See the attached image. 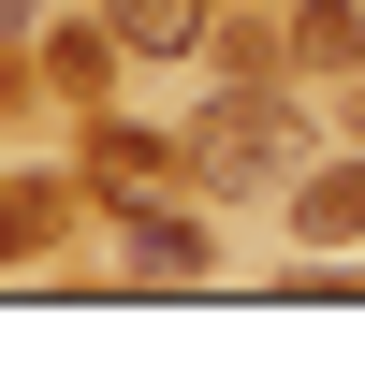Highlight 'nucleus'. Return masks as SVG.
<instances>
[{
    "mask_svg": "<svg viewBox=\"0 0 365 365\" xmlns=\"http://www.w3.org/2000/svg\"><path fill=\"white\" fill-rule=\"evenodd\" d=\"M0 29H15V0H0Z\"/></svg>",
    "mask_w": 365,
    "mask_h": 365,
    "instance_id": "6e6552de",
    "label": "nucleus"
},
{
    "mask_svg": "<svg viewBox=\"0 0 365 365\" xmlns=\"http://www.w3.org/2000/svg\"><path fill=\"white\" fill-rule=\"evenodd\" d=\"M278 205H292V234H307V249H336V234H365V161H307Z\"/></svg>",
    "mask_w": 365,
    "mask_h": 365,
    "instance_id": "20e7f679",
    "label": "nucleus"
},
{
    "mask_svg": "<svg viewBox=\"0 0 365 365\" xmlns=\"http://www.w3.org/2000/svg\"><path fill=\"white\" fill-rule=\"evenodd\" d=\"M117 234H132V263H146V278H190V263H205V234L175 220V205H146V190H117Z\"/></svg>",
    "mask_w": 365,
    "mask_h": 365,
    "instance_id": "423d86ee",
    "label": "nucleus"
},
{
    "mask_svg": "<svg viewBox=\"0 0 365 365\" xmlns=\"http://www.w3.org/2000/svg\"><path fill=\"white\" fill-rule=\"evenodd\" d=\"M44 234H58V190H0V263H29Z\"/></svg>",
    "mask_w": 365,
    "mask_h": 365,
    "instance_id": "0eeeda50",
    "label": "nucleus"
},
{
    "mask_svg": "<svg viewBox=\"0 0 365 365\" xmlns=\"http://www.w3.org/2000/svg\"><path fill=\"white\" fill-rule=\"evenodd\" d=\"M292 58H307V73H365V0H292Z\"/></svg>",
    "mask_w": 365,
    "mask_h": 365,
    "instance_id": "39448f33",
    "label": "nucleus"
},
{
    "mask_svg": "<svg viewBox=\"0 0 365 365\" xmlns=\"http://www.w3.org/2000/svg\"><path fill=\"white\" fill-rule=\"evenodd\" d=\"M117 58H205V29H220V0H103Z\"/></svg>",
    "mask_w": 365,
    "mask_h": 365,
    "instance_id": "7ed1b4c3",
    "label": "nucleus"
},
{
    "mask_svg": "<svg viewBox=\"0 0 365 365\" xmlns=\"http://www.w3.org/2000/svg\"><path fill=\"white\" fill-rule=\"evenodd\" d=\"M190 175H205L220 205L292 190V175H307V117H292L278 88H220V103H205V132H190Z\"/></svg>",
    "mask_w": 365,
    "mask_h": 365,
    "instance_id": "f257e3e1",
    "label": "nucleus"
},
{
    "mask_svg": "<svg viewBox=\"0 0 365 365\" xmlns=\"http://www.w3.org/2000/svg\"><path fill=\"white\" fill-rule=\"evenodd\" d=\"M190 175V132H132V117H88V190H161Z\"/></svg>",
    "mask_w": 365,
    "mask_h": 365,
    "instance_id": "f03ea898",
    "label": "nucleus"
}]
</instances>
